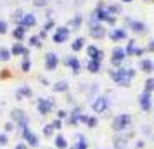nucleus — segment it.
<instances>
[{"label":"nucleus","instance_id":"4c0bfd02","mask_svg":"<svg viewBox=\"0 0 154 149\" xmlns=\"http://www.w3.org/2000/svg\"><path fill=\"white\" fill-rule=\"evenodd\" d=\"M52 127L56 128V130H61V128H63V120H59V118H56V120L52 121Z\"/></svg>","mask_w":154,"mask_h":149},{"label":"nucleus","instance_id":"ddd939ff","mask_svg":"<svg viewBox=\"0 0 154 149\" xmlns=\"http://www.w3.org/2000/svg\"><path fill=\"white\" fill-rule=\"evenodd\" d=\"M64 66H68V68H71L75 75H78V73L82 71V63L78 61L76 57H73V56L64 57Z\"/></svg>","mask_w":154,"mask_h":149},{"label":"nucleus","instance_id":"c85d7f7f","mask_svg":"<svg viewBox=\"0 0 154 149\" xmlns=\"http://www.w3.org/2000/svg\"><path fill=\"white\" fill-rule=\"evenodd\" d=\"M99 50H100V49H97L95 45H88V47H87V54H88V57H90V59H95V57H97V54H99Z\"/></svg>","mask_w":154,"mask_h":149},{"label":"nucleus","instance_id":"20e7f679","mask_svg":"<svg viewBox=\"0 0 154 149\" xmlns=\"http://www.w3.org/2000/svg\"><path fill=\"white\" fill-rule=\"evenodd\" d=\"M107 35L106 28L100 24V21H95V19H90V36L95 38V40H100Z\"/></svg>","mask_w":154,"mask_h":149},{"label":"nucleus","instance_id":"473e14b6","mask_svg":"<svg viewBox=\"0 0 154 149\" xmlns=\"http://www.w3.org/2000/svg\"><path fill=\"white\" fill-rule=\"evenodd\" d=\"M29 45H33V47H40V45H42V38H40L38 35L31 36V38H29Z\"/></svg>","mask_w":154,"mask_h":149},{"label":"nucleus","instance_id":"bb28decb","mask_svg":"<svg viewBox=\"0 0 154 149\" xmlns=\"http://www.w3.org/2000/svg\"><path fill=\"white\" fill-rule=\"evenodd\" d=\"M135 49H137V42H135V40H128V43H126V47H125L126 56H128V57H133V52H135Z\"/></svg>","mask_w":154,"mask_h":149},{"label":"nucleus","instance_id":"2f4dec72","mask_svg":"<svg viewBox=\"0 0 154 149\" xmlns=\"http://www.w3.org/2000/svg\"><path fill=\"white\" fill-rule=\"evenodd\" d=\"M54 132H56V128L52 127V123H49V125H45V127H43V135H45V137H52Z\"/></svg>","mask_w":154,"mask_h":149},{"label":"nucleus","instance_id":"79ce46f5","mask_svg":"<svg viewBox=\"0 0 154 149\" xmlns=\"http://www.w3.org/2000/svg\"><path fill=\"white\" fill-rule=\"evenodd\" d=\"M4 130H5V132H12V130H14V123H12V121H7V123L4 125Z\"/></svg>","mask_w":154,"mask_h":149},{"label":"nucleus","instance_id":"72a5a7b5","mask_svg":"<svg viewBox=\"0 0 154 149\" xmlns=\"http://www.w3.org/2000/svg\"><path fill=\"white\" fill-rule=\"evenodd\" d=\"M107 9H109V12H111V16H116L121 12V5H107Z\"/></svg>","mask_w":154,"mask_h":149},{"label":"nucleus","instance_id":"a878e982","mask_svg":"<svg viewBox=\"0 0 154 149\" xmlns=\"http://www.w3.org/2000/svg\"><path fill=\"white\" fill-rule=\"evenodd\" d=\"M54 144H56L57 149H66L68 147V141L64 139L63 135H56V139H54Z\"/></svg>","mask_w":154,"mask_h":149},{"label":"nucleus","instance_id":"ea45409f","mask_svg":"<svg viewBox=\"0 0 154 149\" xmlns=\"http://www.w3.org/2000/svg\"><path fill=\"white\" fill-rule=\"evenodd\" d=\"M7 33V23L0 19V35H5Z\"/></svg>","mask_w":154,"mask_h":149},{"label":"nucleus","instance_id":"7c9ffc66","mask_svg":"<svg viewBox=\"0 0 154 149\" xmlns=\"http://www.w3.org/2000/svg\"><path fill=\"white\" fill-rule=\"evenodd\" d=\"M11 56H12V52H11L9 49H5V47L0 49V59H2V61H9Z\"/></svg>","mask_w":154,"mask_h":149},{"label":"nucleus","instance_id":"f704fd0d","mask_svg":"<svg viewBox=\"0 0 154 149\" xmlns=\"http://www.w3.org/2000/svg\"><path fill=\"white\" fill-rule=\"evenodd\" d=\"M23 17H24V12H23L21 9H17V11H16V12H14V17H12V19H14L16 23H19V24H21Z\"/></svg>","mask_w":154,"mask_h":149},{"label":"nucleus","instance_id":"de8ad7c7","mask_svg":"<svg viewBox=\"0 0 154 149\" xmlns=\"http://www.w3.org/2000/svg\"><path fill=\"white\" fill-rule=\"evenodd\" d=\"M28 147H29V146L26 144V142H19V144L16 146V149H28Z\"/></svg>","mask_w":154,"mask_h":149},{"label":"nucleus","instance_id":"09e8293b","mask_svg":"<svg viewBox=\"0 0 154 149\" xmlns=\"http://www.w3.org/2000/svg\"><path fill=\"white\" fill-rule=\"evenodd\" d=\"M135 146H137V149H140V147H144V142H142V141H137V144H135Z\"/></svg>","mask_w":154,"mask_h":149},{"label":"nucleus","instance_id":"412c9836","mask_svg":"<svg viewBox=\"0 0 154 149\" xmlns=\"http://www.w3.org/2000/svg\"><path fill=\"white\" fill-rule=\"evenodd\" d=\"M69 88V83L66 82V80H59V82H56L54 85H52V90L54 92H66Z\"/></svg>","mask_w":154,"mask_h":149},{"label":"nucleus","instance_id":"5fc2aeb1","mask_svg":"<svg viewBox=\"0 0 154 149\" xmlns=\"http://www.w3.org/2000/svg\"><path fill=\"white\" fill-rule=\"evenodd\" d=\"M152 63H154V61H152Z\"/></svg>","mask_w":154,"mask_h":149},{"label":"nucleus","instance_id":"f03ea898","mask_svg":"<svg viewBox=\"0 0 154 149\" xmlns=\"http://www.w3.org/2000/svg\"><path fill=\"white\" fill-rule=\"evenodd\" d=\"M130 125H132V116L128 113H121V114H118V116H114V120H112V123H111V128L116 134H121V132H125Z\"/></svg>","mask_w":154,"mask_h":149},{"label":"nucleus","instance_id":"2eb2a0df","mask_svg":"<svg viewBox=\"0 0 154 149\" xmlns=\"http://www.w3.org/2000/svg\"><path fill=\"white\" fill-rule=\"evenodd\" d=\"M31 95H33V90H31L28 85H23V87H19V88L16 90V99H17V101L29 99Z\"/></svg>","mask_w":154,"mask_h":149},{"label":"nucleus","instance_id":"a211bd4d","mask_svg":"<svg viewBox=\"0 0 154 149\" xmlns=\"http://www.w3.org/2000/svg\"><path fill=\"white\" fill-rule=\"evenodd\" d=\"M82 114H83V113H82V109H80V107H75V109L69 113V116H68V121H69L71 125H78Z\"/></svg>","mask_w":154,"mask_h":149},{"label":"nucleus","instance_id":"a18cd8bd","mask_svg":"<svg viewBox=\"0 0 154 149\" xmlns=\"http://www.w3.org/2000/svg\"><path fill=\"white\" fill-rule=\"evenodd\" d=\"M7 135L5 134H0V146H5V144H7Z\"/></svg>","mask_w":154,"mask_h":149},{"label":"nucleus","instance_id":"37998d69","mask_svg":"<svg viewBox=\"0 0 154 149\" xmlns=\"http://www.w3.org/2000/svg\"><path fill=\"white\" fill-rule=\"evenodd\" d=\"M33 5H35V7H45V5H47V0H35Z\"/></svg>","mask_w":154,"mask_h":149},{"label":"nucleus","instance_id":"c03bdc74","mask_svg":"<svg viewBox=\"0 0 154 149\" xmlns=\"http://www.w3.org/2000/svg\"><path fill=\"white\" fill-rule=\"evenodd\" d=\"M144 52H146V50L142 49V47H137V49H135V52H133V57H140V56H144Z\"/></svg>","mask_w":154,"mask_h":149},{"label":"nucleus","instance_id":"9b49d317","mask_svg":"<svg viewBox=\"0 0 154 149\" xmlns=\"http://www.w3.org/2000/svg\"><path fill=\"white\" fill-rule=\"evenodd\" d=\"M130 137H133V134L130 132V134H126L125 135V132H121V134H118L116 137H114V147L116 149H123V147H126V144H128V139Z\"/></svg>","mask_w":154,"mask_h":149},{"label":"nucleus","instance_id":"49530a36","mask_svg":"<svg viewBox=\"0 0 154 149\" xmlns=\"http://www.w3.org/2000/svg\"><path fill=\"white\" fill-rule=\"evenodd\" d=\"M88 118H90V116H87V114H82V116H80V123H85V125H87V123H88Z\"/></svg>","mask_w":154,"mask_h":149},{"label":"nucleus","instance_id":"4468645a","mask_svg":"<svg viewBox=\"0 0 154 149\" xmlns=\"http://www.w3.org/2000/svg\"><path fill=\"white\" fill-rule=\"evenodd\" d=\"M59 66V57H57L56 52H49L47 56H45V68L49 71H54Z\"/></svg>","mask_w":154,"mask_h":149},{"label":"nucleus","instance_id":"423d86ee","mask_svg":"<svg viewBox=\"0 0 154 149\" xmlns=\"http://www.w3.org/2000/svg\"><path fill=\"white\" fill-rule=\"evenodd\" d=\"M109 107V99L104 97V95H100V97H95L94 102H92V111L94 113H104L106 109Z\"/></svg>","mask_w":154,"mask_h":149},{"label":"nucleus","instance_id":"0eeeda50","mask_svg":"<svg viewBox=\"0 0 154 149\" xmlns=\"http://www.w3.org/2000/svg\"><path fill=\"white\" fill-rule=\"evenodd\" d=\"M139 106L142 111H151L152 109V94L146 92V90L139 94Z\"/></svg>","mask_w":154,"mask_h":149},{"label":"nucleus","instance_id":"1a4fd4ad","mask_svg":"<svg viewBox=\"0 0 154 149\" xmlns=\"http://www.w3.org/2000/svg\"><path fill=\"white\" fill-rule=\"evenodd\" d=\"M69 33H71V29L68 26H59V28H56V33L52 36V40L56 43H64L69 38Z\"/></svg>","mask_w":154,"mask_h":149},{"label":"nucleus","instance_id":"6e6552de","mask_svg":"<svg viewBox=\"0 0 154 149\" xmlns=\"http://www.w3.org/2000/svg\"><path fill=\"white\" fill-rule=\"evenodd\" d=\"M36 107H38V113L40 114H49L52 109H54V101L52 99H43V97H40V99L36 101Z\"/></svg>","mask_w":154,"mask_h":149},{"label":"nucleus","instance_id":"e433bc0d","mask_svg":"<svg viewBox=\"0 0 154 149\" xmlns=\"http://www.w3.org/2000/svg\"><path fill=\"white\" fill-rule=\"evenodd\" d=\"M97 123H99L97 116H90V118H88V123H87V127L88 128H95L97 127Z\"/></svg>","mask_w":154,"mask_h":149},{"label":"nucleus","instance_id":"f8f14e48","mask_svg":"<svg viewBox=\"0 0 154 149\" xmlns=\"http://www.w3.org/2000/svg\"><path fill=\"white\" fill-rule=\"evenodd\" d=\"M109 38H111L112 42H121V40L128 38V33H126L125 28H112L109 31Z\"/></svg>","mask_w":154,"mask_h":149},{"label":"nucleus","instance_id":"39448f33","mask_svg":"<svg viewBox=\"0 0 154 149\" xmlns=\"http://www.w3.org/2000/svg\"><path fill=\"white\" fill-rule=\"evenodd\" d=\"M126 50L123 49V47H114L111 52V64L112 66H116V68H119L121 66V63L126 59Z\"/></svg>","mask_w":154,"mask_h":149},{"label":"nucleus","instance_id":"8fccbe9b","mask_svg":"<svg viewBox=\"0 0 154 149\" xmlns=\"http://www.w3.org/2000/svg\"><path fill=\"white\" fill-rule=\"evenodd\" d=\"M149 50H152V52H154V40H152L151 43H149Z\"/></svg>","mask_w":154,"mask_h":149},{"label":"nucleus","instance_id":"6ab92c4d","mask_svg":"<svg viewBox=\"0 0 154 149\" xmlns=\"http://www.w3.org/2000/svg\"><path fill=\"white\" fill-rule=\"evenodd\" d=\"M36 24V17L33 14H24V17H23V21H21V26H24V28L28 29V28H33Z\"/></svg>","mask_w":154,"mask_h":149},{"label":"nucleus","instance_id":"603ef678","mask_svg":"<svg viewBox=\"0 0 154 149\" xmlns=\"http://www.w3.org/2000/svg\"><path fill=\"white\" fill-rule=\"evenodd\" d=\"M152 142H154V134H152Z\"/></svg>","mask_w":154,"mask_h":149},{"label":"nucleus","instance_id":"dca6fc26","mask_svg":"<svg viewBox=\"0 0 154 149\" xmlns=\"http://www.w3.org/2000/svg\"><path fill=\"white\" fill-rule=\"evenodd\" d=\"M128 26H130V29H132L133 33H139V35H144L147 31V24L142 21H130Z\"/></svg>","mask_w":154,"mask_h":149},{"label":"nucleus","instance_id":"c756f323","mask_svg":"<svg viewBox=\"0 0 154 149\" xmlns=\"http://www.w3.org/2000/svg\"><path fill=\"white\" fill-rule=\"evenodd\" d=\"M144 90H146V92H151V94L154 92V78L149 76V78L146 80V83H144Z\"/></svg>","mask_w":154,"mask_h":149},{"label":"nucleus","instance_id":"3c124183","mask_svg":"<svg viewBox=\"0 0 154 149\" xmlns=\"http://www.w3.org/2000/svg\"><path fill=\"white\" fill-rule=\"evenodd\" d=\"M121 2H125V4H130V2H133V0H121Z\"/></svg>","mask_w":154,"mask_h":149},{"label":"nucleus","instance_id":"864d4df0","mask_svg":"<svg viewBox=\"0 0 154 149\" xmlns=\"http://www.w3.org/2000/svg\"><path fill=\"white\" fill-rule=\"evenodd\" d=\"M99 149H100V147H99Z\"/></svg>","mask_w":154,"mask_h":149},{"label":"nucleus","instance_id":"4be33fe9","mask_svg":"<svg viewBox=\"0 0 154 149\" xmlns=\"http://www.w3.org/2000/svg\"><path fill=\"white\" fill-rule=\"evenodd\" d=\"M26 47L23 45V43H14L12 45V49H11V52H12V56H24V52H26Z\"/></svg>","mask_w":154,"mask_h":149},{"label":"nucleus","instance_id":"cd10ccee","mask_svg":"<svg viewBox=\"0 0 154 149\" xmlns=\"http://www.w3.org/2000/svg\"><path fill=\"white\" fill-rule=\"evenodd\" d=\"M80 26H82V16H75V17L69 21V24H68L69 29H78Z\"/></svg>","mask_w":154,"mask_h":149},{"label":"nucleus","instance_id":"aec40b11","mask_svg":"<svg viewBox=\"0 0 154 149\" xmlns=\"http://www.w3.org/2000/svg\"><path fill=\"white\" fill-rule=\"evenodd\" d=\"M71 149H88V142H87V137L82 134L76 135V144L73 146Z\"/></svg>","mask_w":154,"mask_h":149},{"label":"nucleus","instance_id":"c9c22d12","mask_svg":"<svg viewBox=\"0 0 154 149\" xmlns=\"http://www.w3.org/2000/svg\"><path fill=\"white\" fill-rule=\"evenodd\" d=\"M21 70L24 71V73H29V70H31V63H29V59H23Z\"/></svg>","mask_w":154,"mask_h":149},{"label":"nucleus","instance_id":"b1692460","mask_svg":"<svg viewBox=\"0 0 154 149\" xmlns=\"http://www.w3.org/2000/svg\"><path fill=\"white\" fill-rule=\"evenodd\" d=\"M24 35H26V28H24V26H21V24H17V28L12 31V36H14L16 40H23V38H24Z\"/></svg>","mask_w":154,"mask_h":149},{"label":"nucleus","instance_id":"f3484780","mask_svg":"<svg viewBox=\"0 0 154 149\" xmlns=\"http://www.w3.org/2000/svg\"><path fill=\"white\" fill-rule=\"evenodd\" d=\"M140 70L144 71L146 75L152 73V70H154V63H152V59H147V57H144V59L140 61Z\"/></svg>","mask_w":154,"mask_h":149},{"label":"nucleus","instance_id":"7ed1b4c3","mask_svg":"<svg viewBox=\"0 0 154 149\" xmlns=\"http://www.w3.org/2000/svg\"><path fill=\"white\" fill-rule=\"evenodd\" d=\"M11 118H12V121H14V123H17L21 128H26L29 125L28 114L24 113L23 109H12V111H11Z\"/></svg>","mask_w":154,"mask_h":149},{"label":"nucleus","instance_id":"58836bf2","mask_svg":"<svg viewBox=\"0 0 154 149\" xmlns=\"http://www.w3.org/2000/svg\"><path fill=\"white\" fill-rule=\"evenodd\" d=\"M68 116H69V113L64 111V109H59V111H57V118H59V120H64V118H68Z\"/></svg>","mask_w":154,"mask_h":149},{"label":"nucleus","instance_id":"a19ab883","mask_svg":"<svg viewBox=\"0 0 154 149\" xmlns=\"http://www.w3.org/2000/svg\"><path fill=\"white\" fill-rule=\"evenodd\" d=\"M54 26H56V23L52 21V19H49V21H47V24L43 26V31H49V29H52Z\"/></svg>","mask_w":154,"mask_h":149},{"label":"nucleus","instance_id":"5701e85b","mask_svg":"<svg viewBox=\"0 0 154 149\" xmlns=\"http://www.w3.org/2000/svg\"><path fill=\"white\" fill-rule=\"evenodd\" d=\"M83 47H85V38H83V36H78V38H75V42L71 43V49L75 50V52H80Z\"/></svg>","mask_w":154,"mask_h":149},{"label":"nucleus","instance_id":"f257e3e1","mask_svg":"<svg viewBox=\"0 0 154 149\" xmlns=\"http://www.w3.org/2000/svg\"><path fill=\"white\" fill-rule=\"evenodd\" d=\"M109 76L111 80H114L119 87H130L132 85V80L135 76V70L133 68H118V70H111L109 71Z\"/></svg>","mask_w":154,"mask_h":149},{"label":"nucleus","instance_id":"393cba45","mask_svg":"<svg viewBox=\"0 0 154 149\" xmlns=\"http://www.w3.org/2000/svg\"><path fill=\"white\" fill-rule=\"evenodd\" d=\"M87 70L90 71V73H99V71H100V63H99V61L90 59V61L87 63Z\"/></svg>","mask_w":154,"mask_h":149},{"label":"nucleus","instance_id":"9d476101","mask_svg":"<svg viewBox=\"0 0 154 149\" xmlns=\"http://www.w3.org/2000/svg\"><path fill=\"white\" fill-rule=\"evenodd\" d=\"M21 132H23V139L26 141V144H28L29 147H36L38 146V137H36L31 130H29V127H26V128H21Z\"/></svg>","mask_w":154,"mask_h":149}]
</instances>
